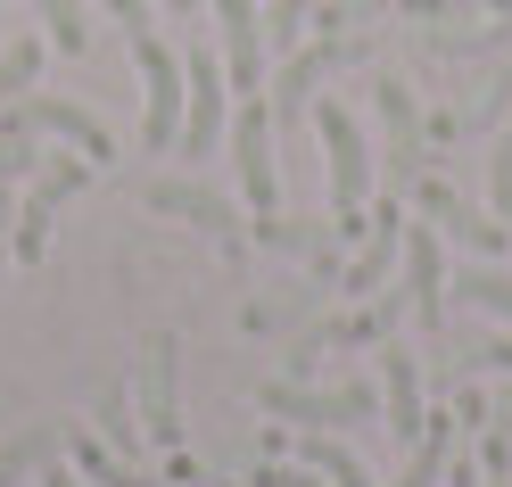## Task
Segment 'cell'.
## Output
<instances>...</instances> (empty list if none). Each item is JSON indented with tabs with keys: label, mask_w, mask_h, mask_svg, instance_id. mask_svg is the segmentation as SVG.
<instances>
[{
	"label": "cell",
	"mask_w": 512,
	"mask_h": 487,
	"mask_svg": "<svg viewBox=\"0 0 512 487\" xmlns=\"http://www.w3.org/2000/svg\"><path fill=\"white\" fill-rule=\"evenodd\" d=\"M133 42V67H141V149L166 157L182 141V50H166L157 25H124Z\"/></svg>",
	"instance_id": "6da1fadb"
},
{
	"label": "cell",
	"mask_w": 512,
	"mask_h": 487,
	"mask_svg": "<svg viewBox=\"0 0 512 487\" xmlns=\"http://www.w3.org/2000/svg\"><path fill=\"white\" fill-rule=\"evenodd\" d=\"M314 133H323V149H331V207H339L331 240H364V232H372V223H364V190H372V149H364L356 116H347L339 100H314Z\"/></svg>",
	"instance_id": "7a4b0ae2"
},
{
	"label": "cell",
	"mask_w": 512,
	"mask_h": 487,
	"mask_svg": "<svg viewBox=\"0 0 512 487\" xmlns=\"http://www.w3.org/2000/svg\"><path fill=\"white\" fill-rule=\"evenodd\" d=\"M91 174H100V166H91L83 149H67V157H50V166H42L34 182H25V207H17V223H9V265H34V256L50 248V223H58V207H67Z\"/></svg>",
	"instance_id": "3957f363"
},
{
	"label": "cell",
	"mask_w": 512,
	"mask_h": 487,
	"mask_svg": "<svg viewBox=\"0 0 512 487\" xmlns=\"http://www.w3.org/2000/svg\"><path fill=\"white\" fill-rule=\"evenodd\" d=\"M356 58H364V34H323V42H298L290 50V67H281L273 75V133H298V116L314 108V91H323L339 67H356Z\"/></svg>",
	"instance_id": "277c9868"
},
{
	"label": "cell",
	"mask_w": 512,
	"mask_h": 487,
	"mask_svg": "<svg viewBox=\"0 0 512 487\" xmlns=\"http://www.w3.org/2000/svg\"><path fill=\"white\" fill-rule=\"evenodd\" d=\"M0 141H67V149L91 157V166H108V157H116L108 124L91 116V108H75V100H34V91L0 108Z\"/></svg>",
	"instance_id": "5b68a950"
},
{
	"label": "cell",
	"mask_w": 512,
	"mask_h": 487,
	"mask_svg": "<svg viewBox=\"0 0 512 487\" xmlns=\"http://www.w3.org/2000/svg\"><path fill=\"white\" fill-rule=\"evenodd\" d=\"M256 405L273 421H298V430H339V421H372V388L347 380V388H298V380H265Z\"/></svg>",
	"instance_id": "8992f818"
},
{
	"label": "cell",
	"mask_w": 512,
	"mask_h": 487,
	"mask_svg": "<svg viewBox=\"0 0 512 487\" xmlns=\"http://www.w3.org/2000/svg\"><path fill=\"white\" fill-rule=\"evenodd\" d=\"M223 108H232V83H223V58L182 50V157H207L223 141Z\"/></svg>",
	"instance_id": "52a82bcc"
},
{
	"label": "cell",
	"mask_w": 512,
	"mask_h": 487,
	"mask_svg": "<svg viewBox=\"0 0 512 487\" xmlns=\"http://www.w3.org/2000/svg\"><path fill=\"white\" fill-rule=\"evenodd\" d=\"M232 166H240L248 215H256V223L281 215V182H273V108H265V100H240V116H232Z\"/></svg>",
	"instance_id": "ba28073f"
},
{
	"label": "cell",
	"mask_w": 512,
	"mask_h": 487,
	"mask_svg": "<svg viewBox=\"0 0 512 487\" xmlns=\"http://www.w3.org/2000/svg\"><path fill=\"white\" fill-rule=\"evenodd\" d=\"M215 25H223V83L256 100L265 91V17H256V0H207Z\"/></svg>",
	"instance_id": "9c48e42d"
},
{
	"label": "cell",
	"mask_w": 512,
	"mask_h": 487,
	"mask_svg": "<svg viewBox=\"0 0 512 487\" xmlns=\"http://www.w3.org/2000/svg\"><path fill=\"white\" fill-rule=\"evenodd\" d=\"M141 430H149V446L182 454V413H174V339H149V347H141Z\"/></svg>",
	"instance_id": "30bf717a"
},
{
	"label": "cell",
	"mask_w": 512,
	"mask_h": 487,
	"mask_svg": "<svg viewBox=\"0 0 512 487\" xmlns=\"http://www.w3.org/2000/svg\"><path fill=\"white\" fill-rule=\"evenodd\" d=\"M149 207L199 223L207 240H223V248L240 256V215H232V199H215V190H199V182H149Z\"/></svg>",
	"instance_id": "8fae6325"
},
{
	"label": "cell",
	"mask_w": 512,
	"mask_h": 487,
	"mask_svg": "<svg viewBox=\"0 0 512 487\" xmlns=\"http://www.w3.org/2000/svg\"><path fill=\"white\" fill-rule=\"evenodd\" d=\"M405 306L430 322H446V265H438V232L430 223H405Z\"/></svg>",
	"instance_id": "7c38bea8"
},
{
	"label": "cell",
	"mask_w": 512,
	"mask_h": 487,
	"mask_svg": "<svg viewBox=\"0 0 512 487\" xmlns=\"http://www.w3.org/2000/svg\"><path fill=\"white\" fill-rule=\"evenodd\" d=\"M380 405H389V438L413 446L430 430V413H422V372H413V355L405 347H380Z\"/></svg>",
	"instance_id": "4fadbf2b"
},
{
	"label": "cell",
	"mask_w": 512,
	"mask_h": 487,
	"mask_svg": "<svg viewBox=\"0 0 512 487\" xmlns=\"http://www.w3.org/2000/svg\"><path fill=\"white\" fill-rule=\"evenodd\" d=\"M67 438H75V421H34V430H17L0 446V487H34L50 463H67Z\"/></svg>",
	"instance_id": "5bb4252c"
},
{
	"label": "cell",
	"mask_w": 512,
	"mask_h": 487,
	"mask_svg": "<svg viewBox=\"0 0 512 487\" xmlns=\"http://www.w3.org/2000/svg\"><path fill=\"white\" fill-rule=\"evenodd\" d=\"M397 256H405V207H380V215H372V240L356 248V265L339 273V289H347V298H364V289H380V273H389Z\"/></svg>",
	"instance_id": "9a60e30c"
},
{
	"label": "cell",
	"mask_w": 512,
	"mask_h": 487,
	"mask_svg": "<svg viewBox=\"0 0 512 487\" xmlns=\"http://www.w3.org/2000/svg\"><path fill=\"white\" fill-rule=\"evenodd\" d=\"M380 124H389V166L397 174H422V116H413V91L405 83H372Z\"/></svg>",
	"instance_id": "2e32d148"
},
{
	"label": "cell",
	"mask_w": 512,
	"mask_h": 487,
	"mask_svg": "<svg viewBox=\"0 0 512 487\" xmlns=\"http://www.w3.org/2000/svg\"><path fill=\"white\" fill-rule=\"evenodd\" d=\"M413 199H422V215H430V223H446V232H463L471 248H504V240H512L504 223H479V215H471V207H463V199H455L446 182H413Z\"/></svg>",
	"instance_id": "e0dca14e"
},
{
	"label": "cell",
	"mask_w": 512,
	"mask_h": 487,
	"mask_svg": "<svg viewBox=\"0 0 512 487\" xmlns=\"http://www.w3.org/2000/svg\"><path fill=\"white\" fill-rule=\"evenodd\" d=\"M455 430H463V413H430V430L413 438V463L397 487H438L446 479V454H455Z\"/></svg>",
	"instance_id": "ac0fdd59"
},
{
	"label": "cell",
	"mask_w": 512,
	"mask_h": 487,
	"mask_svg": "<svg viewBox=\"0 0 512 487\" xmlns=\"http://www.w3.org/2000/svg\"><path fill=\"white\" fill-rule=\"evenodd\" d=\"M67 454H75V479H91V487H166V479H149V471H133V463H116V454L100 446V438H67Z\"/></svg>",
	"instance_id": "d6986e66"
},
{
	"label": "cell",
	"mask_w": 512,
	"mask_h": 487,
	"mask_svg": "<svg viewBox=\"0 0 512 487\" xmlns=\"http://www.w3.org/2000/svg\"><path fill=\"white\" fill-rule=\"evenodd\" d=\"M298 463H306V471H323L331 487H372V479H364V463H356V454H347L331 430H306V438H298Z\"/></svg>",
	"instance_id": "ffe728a7"
},
{
	"label": "cell",
	"mask_w": 512,
	"mask_h": 487,
	"mask_svg": "<svg viewBox=\"0 0 512 487\" xmlns=\"http://www.w3.org/2000/svg\"><path fill=\"white\" fill-rule=\"evenodd\" d=\"M42 50H50V42H34V34H9V42H0V108L34 91V75H42Z\"/></svg>",
	"instance_id": "44dd1931"
},
{
	"label": "cell",
	"mask_w": 512,
	"mask_h": 487,
	"mask_svg": "<svg viewBox=\"0 0 512 487\" xmlns=\"http://www.w3.org/2000/svg\"><path fill=\"white\" fill-rule=\"evenodd\" d=\"M25 9L50 25V34H42L50 50H67V58H83V50H91V25H83V9H75V0H25Z\"/></svg>",
	"instance_id": "7402d4cb"
},
{
	"label": "cell",
	"mask_w": 512,
	"mask_h": 487,
	"mask_svg": "<svg viewBox=\"0 0 512 487\" xmlns=\"http://www.w3.org/2000/svg\"><path fill=\"white\" fill-rule=\"evenodd\" d=\"M455 298H463V306H479V314H504V322H512V281H504L496 265H471V273L455 281Z\"/></svg>",
	"instance_id": "603a6c76"
},
{
	"label": "cell",
	"mask_w": 512,
	"mask_h": 487,
	"mask_svg": "<svg viewBox=\"0 0 512 487\" xmlns=\"http://www.w3.org/2000/svg\"><path fill=\"white\" fill-rule=\"evenodd\" d=\"M331 0H273V17H265V34L281 42V50H298L306 34H314V17H323Z\"/></svg>",
	"instance_id": "cb8c5ba5"
},
{
	"label": "cell",
	"mask_w": 512,
	"mask_h": 487,
	"mask_svg": "<svg viewBox=\"0 0 512 487\" xmlns=\"http://www.w3.org/2000/svg\"><path fill=\"white\" fill-rule=\"evenodd\" d=\"M100 446H108V454H133V446H141V421H133V405H124V388L100 397Z\"/></svg>",
	"instance_id": "d4e9b609"
},
{
	"label": "cell",
	"mask_w": 512,
	"mask_h": 487,
	"mask_svg": "<svg viewBox=\"0 0 512 487\" xmlns=\"http://www.w3.org/2000/svg\"><path fill=\"white\" fill-rule=\"evenodd\" d=\"M488 182H496V215H504V232H512V124H504V141L488 157Z\"/></svg>",
	"instance_id": "484cf974"
},
{
	"label": "cell",
	"mask_w": 512,
	"mask_h": 487,
	"mask_svg": "<svg viewBox=\"0 0 512 487\" xmlns=\"http://www.w3.org/2000/svg\"><path fill=\"white\" fill-rule=\"evenodd\" d=\"M34 174H42L34 141H0V182H34Z\"/></svg>",
	"instance_id": "4316f807"
},
{
	"label": "cell",
	"mask_w": 512,
	"mask_h": 487,
	"mask_svg": "<svg viewBox=\"0 0 512 487\" xmlns=\"http://www.w3.org/2000/svg\"><path fill=\"white\" fill-rule=\"evenodd\" d=\"M248 487H323V471H306V463H298V471H281V463H265Z\"/></svg>",
	"instance_id": "83f0119b"
},
{
	"label": "cell",
	"mask_w": 512,
	"mask_h": 487,
	"mask_svg": "<svg viewBox=\"0 0 512 487\" xmlns=\"http://www.w3.org/2000/svg\"><path fill=\"white\" fill-rule=\"evenodd\" d=\"M100 9H108L116 25H149V0H100Z\"/></svg>",
	"instance_id": "f1b7e54d"
},
{
	"label": "cell",
	"mask_w": 512,
	"mask_h": 487,
	"mask_svg": "<svg viewBox=\"0 0 512 487\" xmlns=\"http://www.w3.org/2000/svg\"><path fill=\"white\" fill-rule=\"evenodd\" d=\"M471 364H504V372H512V339H488V347L471 355Z\"/></svg>",
	"instance_id": "f546056e"
},
{
	"label": "cell",
	"mask_w": 512,
	"mask_h": 487,
	"mask_svg": "<svg viewBox=\"0 0 512 487\" xmlns=\"http://www.w3.org/2000/svg\"><path fill=\"white\" fill-rule=\"evenodd\" d=\"M9 223L17 215H9V182H0V273H9Z\"/></svg>",
	"instance_id": "4dcf8cb0"
},
{
	"label": "cell",
	"mask_w": 512,
	"mask_h": 487,
	"mask_svg": "<svg viewBox=\"0 0 512 487\" xmlns=\"http://www.w3.org/2000/svg\"><path fill=\"white\" fill-rule=\"evenodd\" d=\"M34 487H83V479H75V471H67V463H50V471H42V479H34Z\"/></svg>",
	"instance_id": "1f68e13d"
},
{
	"label": "cell",
	"mask_w": 512,
	"mask_h": 487,
	"mask_svg": "<svg viewBox=\"0 0 512 487\" xmlns=\"http://www.w3.org/2000/svg\"><path fill=\"white\" fill-rule=\"evenodd\" d=\"M157 9H174V17H190V9H199V0H157Z\"/></svg>",
	"instance_id": "d6a6232c"
},
{
	"label": "cell",
	"mask_w": 512,
	"mask_h": 487,
	"mask_svg": "<svg viewBox=\"0 0 512 487\" xmlns=\"http://www.w3.org/2000/svg\"><path fill=\"white\" fill-rule=\"evenodd\" d=\"M0 42H9V0H0Z\"/></svg>",
	"instance_id": "836d02e7"
},
{
	"label": "cell",
	"mask_w": 512,
	"mask_h": 487,
	"mask_svg": "<svg viewBox=\"0 0 512 487\" xmlns=\"http://www.w3.org/2000/svg\"><path fill=\"white\" fill-rule=\"evenodd\" d=\"M488 487H512V479H488Z\"/></svg>",
	"instance_id": "e575fe53"
}]
</instances>
